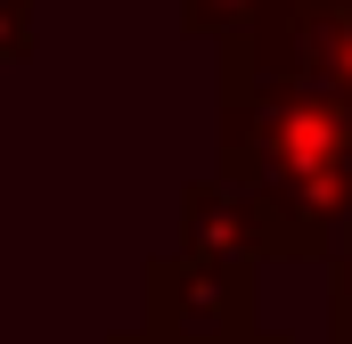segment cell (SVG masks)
I'll list each match as a JSON object with an SVG mask.
<instances>
[{"label":"cell","instance_id":"2","mask_svg":"<svg viewBox=\"0 0 352 344\" xmlns=\"http://www.w3.org/2000/svg\"><path fill=\"white\" fill-rule=\"evenodd\" d=\"M221 66L352 98V0H278L270 17L221 41Z\"/></svg>","mask_w":352,"mask_h":344},{"label":"cell","instance_id":"10","mask_svg":"<svg viewBox=\"0 0 352 344\" xmlns=\"http://www.w3.org/2000/svg\"><path fill=\"white\" fill-rule=\"evenodd\" d=\"M221 344H295V336H278V328H246V336H221Z\"/></svg>","mask_w":352,"mask_h":344},{"label":"cell","instance_id":"6","mask_svg":"<svg viewBox=\"0 0 352 344\" xmlns=\"http://www.w3.org/2000/svg\"><path fill=\"white\" fill-rule=\"evenodd\" d=\"M33 50H41V17H33V0H0V74L25 66Z\"/></svg>","mask_w":352,"mask_h":344},{"label":"cell","instance_id":"7","mask_svg":"<svg viewBox=\"0 0 352 344\" xmlns=\"http://www.w3.org/2000/svg\"><path fill=\"white\" fill-rule=\"evenodd\" d=\"M328 295H352V222H344V246L328 255Z\"/></svg>","mask_w":352,"mask_h":344},{"label":"cell","instance_id":"5","mask_svg":"<svg viewBox=\"0 0 352 344\" xmlns=\"http://www.w3.org/2000/svg\"><path fill=\"white\" fill-rule=\"evenodd\" d=\"M164 8H180V25H188V33H205V41H230V33H246L254 17H270L278 0H164Z\"/></svg>","mask_w":352,"mask_h":344},{"label":"cell","instance_id":"4","mask_svg":"<svg viewBox=\"0 0 352 344\" xmlns=\"http://www.w3.org/2000/svg\"><path fill=\"white\" fill-rule=\"evenodd\" d=\"M173 230L188 255H213V262H270V238H263V213H254V197L238 189V180H188L173 205Z\"/></svg>","mask_w":352,"mask_h":344},{"label":"cell","instance_id":"8","mask_svg":"<svg viewBox=\"0 0 352 344\" xmlns=\"http://www.w3.org/2000/svg\"><path fill=\"white\" fill-rule=\"evenodd\" d=\"M328 344H352V295H328Z\"/></svg>","mask_w":352,"mask_h":344},{"label":"cell","instance_id":"1","mask_svg":"<svg viewBox=\"0 0 352 344\" xmlns=\"http://www.w3.org/2000/svg\"><path fill=\"white\" fill-rule=\"evenodd\" d=\"M213 172L254 197L270 262H328L352 222V98L221 66Z\"/></svg>","mask_w":352,"mask_h":344},{"label":"cell","instance_id":"3","mask_svg":"<svg viewBox=\"0 0 352 344\" xmlns=\"http://www.w3.org/2000/svg\"><path fill=\"white\" fill-rule=\"evenodd\" d=\"M140 320L173 344H221L263 328L254 320V262H213V255H148L140 270Z\"/></svg>","mask_w":352,"mask_h":344},{"label":"cell","instance_id":"9","mask_svg":"<svg viewBox=\"0 0 352 344\" xmlns=\"http://www.w3.org/2000/svg\"><path fill=\"white\" fill-rule=\"evenodd\" d=\"M107 344H173V336H156V328L140 320V328H115V336H107Z\"/></svg>","mask_w":352,"mask_h":344}]
</instances>
